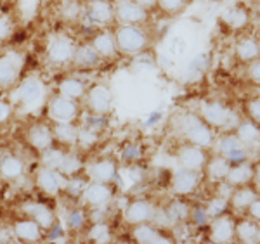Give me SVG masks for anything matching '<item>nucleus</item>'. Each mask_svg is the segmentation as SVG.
I'll return each mask as SVG.
<instances>
[{
    "label": "nucleus",
    "mask_w": 260,
    "mask_h": 244,
    "mask_svg": "<svg viewBox=\"0 0 260 244\" xmlns=\"http://www.w3.org/2000/svg\"><path fill=\"white\" fill-rule=\"evenodd\" d=\"M258 229L255 222L243 220L240 224H236V239L241 242H258Z\"/></svg>",
    "instance_id": "obj_28"
},
{
    "label": "nucleus",
    "mask_w": 260,
    "mask_h": 244,
    "mask_svg": "<svg viewBox=\"0 0 260 244\" xmlns=\"http://www.w3.org/2000/svg\"><path fill=\"white\" fill-rule=\"evenodd\" d=\"M200 186V171L187 170V168H179L172 177V189L175 194L187 196L194 192Z\"/></svg>",
    "instance_id": "obj_8"
},
{
    "label": "nucleus",
    "mask_w": 260,
    "mask_h": 244,
    "mask_svg": "<svg viewBox=\"0 0 260 244\" xmlns=\"http://www.w3.org/2000/svg\"><path fill=\"white\" fill-rule=\"evenodd\" d=\"M23 161L16 156H6L2 159V165H0V171H2L4 179H18L23 175Z\"/></svg>",
    "instance_id": "obj_31"
},
{
    "label": "nucleus",
    "mask_w": 260,
    "mask_h": 244,
    "mask_svg": "<svg viewBox=\"0 0 260 244\" xmlns=\"http://www.w3.org/2000/svg\"><path fill=\"white\" fill-rule=\"evenodd\" d=\"M28 138H30L31 146L39 151H47L50 144H52V138H54V132L44 125H35L30 133H28Z\"/></svg>",
    "instance_id": "obj_24"
},
{
    "label": "nucleus",
    "mask_w": 260,
    "mask_h": 244,
    "mask_svg": "<svg viewBox=\"0 0 260 244\" xmlns=\"http://www.w3.org/2000/svg\"><path fill=\"white\" fill-rule=\"evenodd\" d=\"M115 39H116L118 52H123V54H139L148 47V37H146L144 31L137 26L123 24V26H120L116 29Z\"/></svg>",
    "instance_id": "obj_1"
},
{
    "label": "nucleus",
    "mask_w": 260,
    "mask_h": 244,
    "mask_svg": "<svg viewBox=\"0 0 260 244\" xmlns=\"http://www.w3.org/2000/svg\"><path fill=\"white\" fill-rule=\"evenodd\" d=\"M44 94H45L44 83L39 78H33V77L23 80V83L19 85L18 90L19 100L24 106H35V104H39L42 97H44Z\"/></svg>",
    "instance_id": "obj_14"
},
{
    "label": "nucleus",
    "mask_w": 260,
    "mask_h": 244,
    "mask_svg": "<svg viewBox=\"0 0 260 244\" xmlns=\"http://www.w3.org/2000/svg\"><path fill=\"white\" fill-rule=\"evenodd\" d=\"M101 56L95 52V49L92 45H82V47L77 49L75 52V61H77L78 66H83V68H90V66H95L99 62Z\"/></svg>",
    "instance_id": "obj_29"
},
{
    "label": "nucleus",
    "mask_w": 260,
    "mask_h": 244,
    "mask_svg": "<svg viewBox=\"0 0 260 244\" xmlns=\"http://www.w3.org/2000/svg\"><path fill=\"white\" fill-rule=\"evenodd\" d=\"M222 19L228 23L229 28H243L246 23H248V14L246 11L240 9V7H234V9H229L222 16Z\"/></svg>",
    "instance_id": "obj_35"
},
{
    "label": "nucleus",
    "mask_w": 260,
    "mask_h": 244,
    "mask_svg": "<svg viewBox=\"0 0 260 244\" xmlns=\"http://www.w3.org/2000/svg\"><path fill=\"white\" fill-rule=\"evenodd\" d=\"M208 62H210V56H208L207 52L198 54L194 59H191L189 66H187V71H186L187 78L194 80V78H198L200 75H203L208 68Z\"/></svg>",
    "instance_id": "obj_33"
},
{
    "label": "nucleus",
    "mask_w": 260,
    "mask_h": 244,
    "mask_svg": "<svg viewBox=\"0 0 260 244\" xmlns=\"http://www.w3.org/2000/svg\"><path fill=\"white\" fill-rule=\"evenodd\" d=\"M49 116L56 123H71L77 116V104L73 99H68L64 95H57L49 102Z\"/></svg>",
    "instance_id": "obj_5"
},
{
    "label": "nucleus",
    "mask_w": 260,
    "mask_h": 244,
    "mask_svg": "<svg viewBox=\"0 0 260 244\" xmlns=\"http://www.w3.org/2000/svg\"><path fill=\"white\" fill-rule=\"evenodd\" d=\"M40 230L42 227L39 225V222H35L33 218L30 220H18L12 225V234L24 242H33L40 237Z\"/></svg>",
    "instance_id": "obj_20"
},
{
    "label": "nucleus",
    "mask_w": 260,
    "mask_h": 244,
    "mask_svg": "<svg viewBox=\"0 0 260 244\" xmlns=\"http://www.w3.org/2000/svg\"><path fill=\"white\" fill-rule=\"evenodd\" d=\"M85 12L94 24H108L116 16V7H113L110 0H89Z\"/></svg>",
    "instance_id": "obj_11"
},
{
    "label": "nucleus",
    "mask_w": 260,
    "mask_h": 244,
    "mask_svg": "<svg viewBox=\"0 0 260 244\" xmlns=\"http://www.w3.org/2000/svg\"><path fill=\"white\" fill-rule=\"evenodd\" d=\"M248 77L253 80L255 83H260V57L255 59L253 62H250L248 68Z\"/></svg>",
    "instance_id": "obj_46"
},
{
    "label": "nucleus",
    "mask_w": 260,
    "mask_h": 244,
    "mask_svg": "<svg viewBox=\"0 0 260 244\" xmlns=\"http://www.w3.org/2000/svg\"><path fill=\"white\" fill-rule=\"evenodd\" d=\"M37 186L40 187V191H44L45 194L56 196L61 191V179L52 168H42L37 173Z\"/></svg>",
    "instance_id": "obj_19"
},
{
    "label": "nucleus",
    "mask_w": 260,
    "mask_h": 244,
    "mask_svg": "<svg viewBox=\"0 0 260 244\" xmlns=\"http://www.w3.org/2000/svg\"><path fill=\"white\" fill-rule=\"evenodd\" d=\"M83 197H85L87 203L90 206H94V208H103V206H106L111 201L113 194H111V189L108 187V184L92 182L85 187V191H83Z\"/></svg>",
    "instance_id": "obj_15"
},
{
    "label": "nucleus",
    "mask_w": 260,
    "mask_h": 244,
    "mask_svg": "<svg viewBox=\"0 0 260 244\" xmlns=\"http://www.w3.org/2000/svg\"><path fill=\"white\" fill-rule=\"evenodd\" d=\"M78 168H80V161H78L75 156H71V154H62V159H61V165L57 170L61 171V173H66V175H73L78 171Z\"/></svg>",
    "instance_id": "obj_37"
},
{
    "label": "nucleus",
    "mask_w": 260,
    "mask_h": 244,
    "mask_svg": "<svg viewBox=\"0 0 260 244\" xmlns=\"http://www.w3.org/2000/svg\"><path fill=\"white\" fill-rule=\"evenodd\" d=\"M177 161H179L180 168L201 171L205 166V163H207V158H205L203 147L194 146V144H187V146H184L179 149Z\"/></svg>",
    "instance_id": "obj_10"
},
{
    "label": "nucleus",
    "mask_w": 260,
    "mask_h": 244,
    "mask_svg": "<svg viewBox=\"0 0 260 244\" xmlns=\"http://www.w3.org/2000/svg\"><path fill=\"white\" fill-rule=\"evenodd\" d=\"M116 18L128 26H139L148 19V11L137 2H123L116 6Z\"/></svg>",
    "instance_id": "obj_13"
},
{
    "label": "nucleus",
    "mask_w": 260,
    "mask_h": 244,
    "mask_svg": "<svg viewBox=\"0 0 260 244\" xmlns=\"http://www.w3.org/2000/svg\"><path fill=\"white\" fill-rule=\"evenodd\" d=\"M9 29H12L9 19H7V16H2V33H0V35H2V40L7 39V33H9Z\"/></svg>",
    "instance_id": "obj_49"
},
{
    "label": "nucleus",
    "mask_w": 260,
    "mask_h": 244,
    "mask_svg": "<svg viewBox=\"0 0 260 244\" xmlns=\"http://www.w3.org/2000/svg\"><path fill=\"white\" fill-rule=\"evenodd\" d=\"M184 49H186V44H184L180 39H172L170 40V44H169V50H170V54L172 56H179L180 52H184Z\"/></svg>",
    "instance_id": "obj_45"
},
{
    "label": "nucleus",
    "mask_w": 260,
    "mask_h": 244,
    "mask_svg": "<svg viewBox=\"0 0 260 244\" xmlns=\"http://www.w3.org/2000/svg\"><path fill=\"white\" fill-rule=\"evenodd\" d=\"M236 135L245 146L253 144V142L260 141V128L257 123H253L251 120H243L238 123Z\"/></svg>",
    "instance_id": "obj_26"
},
{
    "label": "nucleus",
    "mask_w": 260,
    "mask_h": 244,
    "mask_svg": "<svg viewBox=\"0 0 260 244\" xmlns=\"http://www.w3.org/2000/svg\"><path fill=\"white\" fill-rule=\"evenodd\" d=\"M245 109H246V115L250 116V120L253 121V123L260 125V97L248 100Z\"/></svg>",
    "instance_id": "obj_41"
},
{
    "label": "nucleus",
    "mask_w": 260,
    "mask_h": 244,
    "mask_svg": "<svg viewBox=\"0 0 260 244\" xmlns=\"http://www.w3.org/2000/svg\"><path fill=\"white\" fill-rule=\"evenodd\" d=\"M116 4H123V2H136V0H115Z\"/></svg>",
    "instance_id": "obj_53"
},
{
    "label": "nucleus",
    "mask_w": 260,
    "mask_h": 244,
    "mask_svg": "<svg viewBox=\"0 0 260 244\" xmlns=\"http://www.w3.org/2000/svg\"><path fill=\"white\" fill-rule=\"evenodd\" d=\"M182 132L189 144H194L200 147H208L213 142L212 127L201 116L189 115V116L184 118Z\"/></svg>",
    "instance_id": "obj_2"
},
{
    "label": "nucleus",
    "mask_w": 260,
    "mask_h": 244,
    "mask_svg": "<svg viewBox=\"0 0 260 244\" xmlns=\"http://www.w3.org/2000/svg\"><path fill=\"white\" fill-rule=\"evenodd\" d=\"M158 6L167 14H175L186 7V0H158Z\"/></svg>",
    "instance_id": "obj_39"
},
{
    "label": "nucleus",
    "mask_w": 260,
    "mask_h": 244,
    "mask_svg": "<svg viewBox=\"0 0 260 244\" xmlns=\"http://www.w3.org/2000/svg\"><path fill=\"white\" fill-rule=\"evenodd\" d=\"M123 158L128 159V161H134V159H137V158H139V147H136V146L127 147V149H125V153H123Z\"/></svg>",
    "instance_id": "obj_48"
},
{
    "label": "nucleus",
    "mask_w": 260,
    "mask_h": 244,
    "mask_svg": "<svg viewBox=\"0 0 260 244\" xmlns=\"http://www.w3.org/2000/svg\"><path fill=\"white\" fill-rule=\"evenodd\" d=\"M141 7H144L146 11L148 9H153L154 6H158V0H136Z\"/></svg>",
    "instance_id": "obj_50"
},
{
    "label": "nucleus",
    "mask_w": 260,
    "mask_h": 244,
    "mask_svg": "<svg viewBox=\"0 0 260 244\" xmlns=\"http://www.w3.org/2000/svg\"><path fill=\"white\" fill-rule=\"evenodd\" d=\"M83 222H85V217H83V213L80 210H73V212L68 213V217H66V224L71 229H80L83 225Z\"/></svg>",
    "instance_id": "obj_42"
},
{
    "label": "nucleus",
    "mask_w": 260,
    "mask_h": 244,
    "mask_svg": "<svg viewBox=\"0 0 260 244\" xmlns=\"http://www.w3.org/2000/svg\"><path fill=\"white\" fill-rule=\"evenodd\" d=\"M90 45L95 49V52L101 57H113L118 52L115 35H110V33H99V35H95Z\"/></svg>",
    "instance_id": "obj_22"
},
{
    "label": "nucleus",
    "mask_w": 260,
    "mask_h": 244,
    "mask_svg": "<svg viewBox=\"0 0 260 244\" xmlns=\"http://www.w3.org/2000/svg\"><path fill=\"white\" fill-rule=\"evenodd\" d=\"M75 52H77V47H75L73 40L70 37L59 35V37H54L49 42L47 56L56 64H62V62H68L71 59H75Z\"/></svg>",
    "instance_id": "obj_3"
},
{
    "label": "nucleus",
    "mask_w": 260,
    "mask_h": 244,
    "mask_svg": "<svg viewBox=\"0 0 260 244\" xmlns=\"http://www.w3.org/2000/svg\"><path fill=\"white\" fill-rule=\"evenodd\" d=\"M116 175V165L111 159H99V161L92 163L89 168V177L92 182H111Z\"/></svg>",
    "instance_id": "obj_17"
},
{
    "label": "nucleus",
    "mask_w": 260,
    "mask_h": 244,
    "mask_svg": "<svg viewBox=\"0 0 260 244\" xmlns=\"http://www.w3.org/2000/svg\"><path fill=\"white\" fill-rule=\"evenodd\" d=\"M253 182L255 186L260 189V163L258 165H255V173H253Z\"/></svg>",
    "instance_id": "obj_52"
},
{
    "label": "nucleus",
    "mask_w": 260,
    "mask_h": 244,
    "mask_svg": "<svg viewBox=\"0 0 260 244\" xmlns=\"http://www.w3.org/2000/svg\"><path fill=\"white\" fill-rule=\"evenodd\" d=\"M253 173H255V166L250 165V163H236V165L231 166L228 179L225 182L233 187H240V186H246L253 180Z\"/></svg>",
    "instance_id": "obj_16"
},
{
    "label": "nucleus",
    "mask_w": 260,
    "mask_h": 244,
    "mask_svg": "<svg viewBox=\"0 0 260 244\" xmlns=\"http://www.w3.org/2000/svg\"><path fill=\"white\" fill-rule=\"evenodd\" d=\"M52 132H54V137L59 138L61 142H66V144H75V142H78V128H75L73 125H70V123H57Z\"/></svg>",
    "instance_id": "obj_34"
},
{
    "label": "nucleus",
    "mask_w": 260,
    "mask_h": 244,
    "mask_svg": "<svg viewBox=\"0 0 260 244\" xmlns=\"http://www.w3.org/2000/svg\"><path fill=\"white\" fill-rule=\"evenodd\" d=\"M255 199H257V192H255V189L248 187V184H246V186L236 187V191L229 197V204L236 210H248V206Z\"/></svg>",
    "instance_id": "obj_23"
},
{
    "label": "nucleus",
    "mask_w": 260,
    "mask_h": 244,
    "mask_svg": "<svg viewBox=\"0 0 260 244\" xmlns=\"http://www.w3.org/2000/svg\"><path fill=\"white\" fill-rule=\"evenodd\" d=\"M111 92L104 85H94L87 94V106H89L90 113L95 116L106 115L111 109Z\"/></svg>",
    "instance_id": "obj_7"
},
{
    "label": "nucleus",
    "mask_w": 260,
    "mask_h": 244,
    "mask_svg": "<svg viewBox=\"0 0 260 244\" xmlns=\"http://www.w3.org/2000/svg\"><path fill=\"white\" fill-rule=\"evenodd\" d=\"M258 242H260V229H258Z\"/></svg>",
    "instance_id": "obj_54"
},
{
    "label": "nucleus",
    "mask_w": 260,
    "mask_h": 244,
    "mask_svg": "<svg viewBox=\"0 0 260 244\" xmlns=\"http://www.w3.org/2000/svg\"><path fill=\"white\" fill-rule=\"evenodd\" d=\"M228 206H229V199H225V197H213V199L205 206V208H207L210 218H215V217L224 215L225 210H228Z\"/></svg>",
    "instance_id": "obj_36"
},
{
    "label": "nucleus",
    "mask_w": 260,
    "mask_h": 244,
    "mask_svg": "<svg viewBox=\"0 0 260 244\" xmlns=\"http://www.w3.org/2000/svg\"><path fill=\"white\" fill-rule=\"evenodd\" d=\"M78 142H80V144H83V146L94 144V142H95V133H94V130L89 128V127L78 130Z\"/></svg>",
    "instance_id": "obj_43"
},
{
    "label": "nucleus",
    "mask_w": 260,
    "mask_h": 244,
    "mask_svg": "<svg viewBox=\"0 0 260 244\" xmlns=\"http://www.w3.org/2000/svg\"><path fill=\"white\" fill-rule=\"evenodd\" d=\"M85 92V87H83V82L82 80H77V78H66L61 82L59 85V94L64 95L68 99H80Z\"/></svg>",
    "instance_id": "obj_30"
},
{
    "label": "nucleus",
    "mask_w": 260,
    "mask_h": 244,
    "mask_svg": "<svg viewBox=\"0 0 260 244\" xmlns=\"http://www.w3.org/2000/svg\"><path fill=\"white\" fill-rule=\"evenodd\" d=\"M134 241L142 242V244H156V242H172V239L163 237L160 230H156L153 225L149 224H137L134 225L132 230Z\"/></svg>",
    "instance_id": "obj_18"
},
{
    "label": "nucleus",
    "mask_w": 260,
    "mask_h": 244,
    "mask_svg": "<svg viewBox=\"0 0 260 244\" xmlns=\"http://www.w3.org/2000/svg\"><path fill=\"white\" fill-rule=\"evenodd\" d=\"M24 212H26L35 222H39V225L42 227V229H52V227L56 225L54 213L50 212L47 206L39 204V203L28 204V206H24Z\"/></svg>",
    "instance_id": "obj_21"
},
{
    "label": "nucleus",
    "mask_w": 260,
    "mask_h": 244,
    "mask_svg": "<svg viewBox=\"0 0 260 244\" xmlns=\"http://www.w3.org/2000/svg\"><path fill=\"white\" fill-rule=\"evenodd\" d=\"M231 166L233 165H231V161L225 156H217L207 165V173L212 180H225Z\"/></svg>",
    "instance_id": "obj_27"
},
{
    "label": "nucleus",
    "mask_w": 260,
    "mask_h": 244,
    "mask_svg": "<svg viewBox=\"0 0 260 244\" xmlns=\"http://www.w3.org/2000/svg\"><path fill=\"white\" fill-rule=\"evenodd\" d=\"M191 220L192 222H196L198 225H203V224H207L208 222V218H210V215H208V212H207V208H194V210H191Z\"/></svg>",
    "instance_id": "obj_44"
},
{
    "label": "nucleus",
    "mask_w": 260,
    "mask_h": 244,
    "mask_svg": "<svg viewBox=\"0 0 260 244\" xmlns=\"http://www.w3.org/2000/svg\"><path fill=\"white\" fill-rule=\"evenodd\" d=\"M90 237L94 239L95 242H106L110 241V229H108L106 224L103 222H98L90 230Z\"/></svg>",
    "instance_id": "obj_38"
},
{
    "label": "nucleus",
    "mask_w": 260,
    "mask_h": 244,
    "mask_svg": "<svg viewBox=\"0 0 260 244\" xmlns=\"http://www.w3.org/2000/svg\"><path fill=\"white\" fill-rule=\"evenodd\" d=\"M248 215L253 218V220L260 222V197H257V199L248 206Z\"/></svg>",
    "instance_id": "obj_47"
},
{
    "label": "nucleus",
    "mask_w": 260,
    "mask_h": 244,
    "mask_svg": "<svg viewBox=\"0 0 260 244\" xmlns=\"http://www.w3.org/2000/svg\"><path fill=\"white\" fill-rule=\"evenodd\" d=\"M236 239V222L229 217H215L210 225V241L213 242H231Z\"/></svg>",
    "instance_id": "obj_12"
},
{
    "label": "nucleus",
    "mask_w": 260,
    "mask_h": 244,
    "mask_svg": "<svg viewBox=\"0 0 260 244\" xmlns=\"http://www.w3.org/2000/svg\"><path fill=\"white\" fill-rule=\"evenodd\" d=\"M21 66H23V57L18 52L4 54L2 59H0V83H2V88L11 87L16 82Z\"/></svg>",
    "instance_id": "obj_9"
},
{
    "label": "nucleus",
    "mask_w": 260,
    "mask_h": 244,
    "mask_svg": "<svg viewBox=\"0 0 260 244\" xmlns=\"http://www.w3.org/2000/svg\"><path fill=\"white\" fill-rule=\"evenodd\" d=\"M61 159H62V154H61V153H57V151H50V149H47V151L44 153V166L56 170V168H59V165H61Z\"/></svg>",
    "instance_id": "obj_40"
},
{
    "label": "nucleus",
    "mask_w": 260,
    "mask_h": 244,
    "mask_svg": "<svg viewBox=\"0 0 260 244\" xmlns=\"http://www.w3.org/2000/svg\"><path fill=\"white\" fill-rule=\"evenodd\" d=\"M201 118H203L210 127L224 128L231 125V121L234 120V115L228 108L222 106L220 102H205L203 106H201Z\"/></svg>",
    "instance_id": "obj_4"
},
{
    "label": "nucleus",
    "mask_w": 260,
    "mask_h": 244,
    "mask_svg": "<svg viewBox=\"0 0 260 244\" xmlns=\"http://www.w3.org/2000/svg\"><path fill=\"white\" fill-rule=\"evenodd\" d=\"M154 215H156V208L146 199L132 201L125 210V220L132 225L149 224V222H153Z\"/></svg>",
    "instance_id": "obj_6"
},
{
    "label": "nucleus",
    "mask_w": 260,
    "mask_h": 244,
    "mask_svg": "<svg viewBox=\"0 0 260 244\" xmlns=\"http://www.w3.org/2000/svg\"><path fill=\"white\" fill-rule=\"evenodd\" d=\"M236 56L245 62H253L260 57V44L255 39H241L236 45Z\"/></svg>",
    "instance_id": "obj_25"
},
{
    "label": "nucleus",
    "mask_w": 260,
    "mask_h": 244,
    "mask_svg": "<svg viewBox=\"0 0 260 244\" xmlns=\"http://www.w3.org/2000/svg\"><path fill=\"white\" fill-rule=\"evenodd\" d=\"M167 212V217H169L170 222L174 224H180V222L187 220L191 217V210L187 208V204H184L182 201H172V203L165 208Z\"/></svg>",
    "instance_id": "obj_32"
},
{
    "label": "nucleus",
    "mask_w": 260,
    "mask_h": 244,
    "mask_svg": "<svg viewBox=\"0 0 260 244\" xmlns=\"http://www.w3.org/2000/svg\"><path fill=\"white\" fill-rule=\"evenodd\" d=\"M9 111H11L9 104H7L6 100H2V113H0V120H2V123H6V120H7V115H9Z\"/></svg>",
    "instance_id": "obj_51"
}]
</instances>
